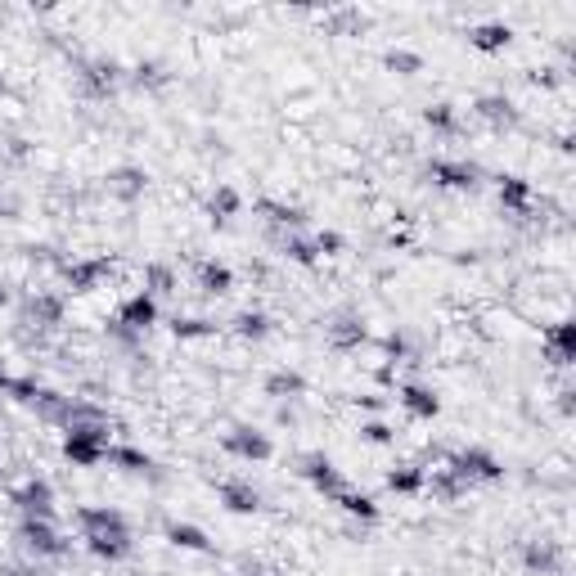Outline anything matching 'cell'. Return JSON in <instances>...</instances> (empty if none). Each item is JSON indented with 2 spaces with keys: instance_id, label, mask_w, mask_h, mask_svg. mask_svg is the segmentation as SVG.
<instances>
[{
  "instance_id": "8992f818",
  "label": "cell",
  "mask_w": 576,
  "mask_h": 576,
  "mask_svg": "<svg viewBox=\"0 0 576 576\" xmlns=\"http://www.w3.org/2000/svg\"><path fill=\"white\" fill-rule=\"evenodd\" d=\"M423 176L437 185V189H451V195H468V189L483 185V167H477L473 158H446V154L428 158V163H423Z\"/></svg>"
},
{
  "instance_id": "8fae6325",
  "label": "cell",
  "mask_w": 576,
  "mask_h": 576,
  "mask_svg": "<svg viewBox=\"0 0 576 576\" xmlns=\"http://www.w3.org/2000/svg\"><path fill=\"white\" fill-rule=\"evenodd\" d=\"M77 81L90 100H109V95H118V86L126 81V73H122L118 59H77Z\"/></svg>"
},
{
  "instance_id": "7402d4cb",
  "label": "cell",
  "mask_w": 576,
  "mask_h": 576,
  "mask_svg": "<svg viewBox=\"0 0 576 576\" xmlns=\"http://www.w3.org/2000/svg\"><path fill=\"white\" fill-rule=\"evenodd\" d=\"M163 536H167V545H171V550H185V554H212V550H217V545H212V536L203 532L199 522L167 518V522H163Z\"/></svg>"
},
{
  "instance_id": "603a6c76",
  "label": "cell",
  "mask_w": 576,
  "mask_h": 576,
  "mask_svg": "<svg viewBox=\"0 0 576 576\" xmlns=\"http://www.w3.org/2000/svg\"><path fill=\"white\" fill-rule=\"evenodd\" d=\"M541 347H545V356H550L558 369H567L572 356H576V324H572V320L545 324V329H541Z\"/></svg>"
},
{
  "instance_id": "f6af8a7d",
  "label": "cell",
  "mask_w": 576,
  "mask_h": 576,
  "mask_svg": "<svg viewBox=\"0 0 576 576\" xmlns=\"http://www.w3.org/2000/svg\"><path fill=\"white\" fill-rule=\"evenodd\" d=\"M14 302V288L10 284H0V307H10Z\"/></svg>"
},
{
  "instance_id": "d590c367",
  "label": "cell",
  "mask_w": 576,
  "mask_h": 576,
  "mask_svg": "<svg viewBox=\"0 0 576 576\" xmlns=\"http://www.w3.org/2000/svg\"><path fill=\"white\" fill-rule=\"evenodd\" d=\"M374 343H378V352L388 356L392 365H410V361H419L414 343L406 339V329H392V333H383V339H374Z\"/></svg>"
},
{
  "instance_id": "ffe728a7",
  "label": "cell",
  "mask_w": 576,
  "mask_h": 576,
  "mask_svg": "<svg viewBox=\"0 0 576 576\" xmlns=\"http://www.w3.org/2000/svg\"><path fill=\"white\" fill-rule=\"evenodd\" d=\"M397 401H401V410L414 419V423H432L442 414V397H437V388H428V383H419V378H406L401 388H397Z\"/></svg>"
},
{
  "instance_id": "d4e9b609",
  "label": "cell",
  "mask_w": 576,
  "mask_h": 576,
  "mask_svg": "<svg viewBox=\"0 0 576 576\" xmlns=\"http://www.w3.org/2000/svg\"><path fill=\"white\" fill-rule=\"evenodd\" d=\"M509 41H513V27L505 19H487V23H473L468 27V45H473L477 55H505Z\"/></svg>"
},
{
  "instance_id": "5b68a950",
  "label": "cell",
  "mask_w": 576,
  "mask_h": 576,
  "mask_svg": "<svg viewBox=\"0 0 576 576\" xmlns=\"http://www.w3.org/2000/svg\"><path fill=\"white\" fill-rule=\"evenodd\" d=\"M59 279L68 293H95L109 275H113V253H95V257H59Z\"/></svg>"
},
{
  "instance_id": "4dcf8cb0",
  "label": "cell",
  "mask_w": 576,
  "mask_h": 576,
  "mask_svg": "<svg viewBox=\"0 0 576 576\" xmlns=\"http://www.w3.org/2000/svg\"><path fill=\"white\" fill-rule=\"evenodd\" d=\"M171 339L176 343H203V339H217V320H208V315H171Z\"/></svg>"
},
{
  "instance_id": "ba28073f",
  "label": "cell",
  "mask_w": 576,
  "mask_h": 576,
  "mask_svg": "<svg viewBox=\"0 0 576 576\" xmlns=\"http://www.w3.org/2000/svg\"><path fill=\"white\" fill-rule=\"evenodd\" d=\"M19 315L27 329H59L68 315V293H59V288H32L19 307Z\"/></svg>"
},
{
  "instance_id": "ab89813d",
  "label": "cell",
  "mask_w": 576,
  "mask_h": 576,
  "mask_svg": "<svg viewBox=\"0 0 576 576\" xmlns=\"http://www.w3.org/2000/svg\"><path fill=\"white\" fill-rule=\"evenodd\" d=\"M324 27L333 36H356L365 27V14L361 10H333V14H324Z\"/></svg>"
},
{
  "instance_id": "7bdbcfd3",
  "label": "cell",
  "mask_w": 576,
  "mask_h": 576,
  "mask_svg": "<svg viewBox=\"0 0 576 576\" xmlns=\"http://www.w3.org/2000/svg\"><path fill=\"white\" fill-rule=\"evenodd\" d=\"M239 576H275L266 563H257V558H244V563H239Z\"/></svg>"
},
{
  "instance_id": "4fadbf2b",
  "label": "cell",
  "mask_w": 576,
  "mask_h": 576,
  "mask_svg": "<svg viewBox=\"0 0 576 576\" xmlns=\"http://www.w3.org/2000/svg\"><path fill=\"white\" fill-rule=\"evenodd\" d=\"M518 558H522L527 576H567V550L558 541H541V536L536 541H522Z\"/></svg>"
},
{
  "instance_id": "836d02e7",
  "label": "cell",
  "mask_w": 576,
  "mask_h": 576,
  "mask_svg": "<svg viewBox=\"0 0 576 576\" xmlns=\"http://www.w3.org/2000/svg\"><path fill=\"white\" fill-rule=\"evenodd\" d=\"M428 491L437 496V500H446V505H455V500H464L473 487H468L464 477H455V473L442 464V468H432V473H428Z\"/></svg>"
},
{
  "instance_id": "3957f363",
  "label": "cell",
  "mask_w": 576,
  "mask_h": 576,
  "mask_svg": "<svg viewBox=\"0 0 576 576\" xmlns=\"http://www.w3.org/2000/svg\"><path fill=\"white\" fill-rule=\"evenodd\" d=\"M14 541H19V550H23L32 563H41V558H64V554L73 550V541L59 532L55 518H19Z\"/></svg>"
},
{
  "instance_id": "2e32d148",
  "label": "cell",
  "mask_w": 576,
  "mask_h": 576,
  "mask_svg": "<svg viewBox=\"0 0 576 576\" xmlns=\"http://www.w3.org/2000/svg\"><path fill=\"white\" fill-rule=\"evenodd\" d=\"M253 212L270 225V234H298V230L311 225V217H307L302 203H284V199H270V195H262V199L253 203Z\"/></svg>"
},
{
  "instance_id": "d6a6232c",
  "label": "cell",
  "mask_w": 576,
  "mask_h": 576,
  "mask_svg": "<svg viewBox=\"0 0 576 576\" xmlns=\"http://www.w3.org/2000/svg\"><path fill=\"white\" fill-rule=\"evenodd\" d=\"M239 212H244V195H239L234 185H217L212 195H208V217L217 221V225H225V221H234Z\"/></svg>"
},
{
  "instance_id": "8d00e7d4",
  "label": "cell",
  "mask_w": 576,
  "mask_h": 576,
  "mask_svg": "<svg viewBox=\"0 0 576 576\" xmlns=\"http://www.w3.org/2000/svg\"><path fill=\"white\" fill-rule=\"evenodd\" d=\"M126 81H131V86H140V90H163V86L171 81V73H167L158 59H140V64L126 73Z\"/></svg>"
},
{
  "instance_id": "b9f144b4",
  "label": "cell",
  "mask_w": 576,
  "mask_h": 576,
  "mask_svg": "<svg viewBox=\"0 0 576 576\" xmlns=\"http://www.w3.org/2000/svg\"><path fill=\"white\" fill-rule=\"evenodd\" d=\"M311 239H315V253H320V257H339V253H347V239H343L339 230H315Z\"/></svg>"
},
{
  "instance_id": "9c48e42d",
  "label": "cell",
  "mask_w": 576,
  "mask_h": 576,
  "mask_svg": "<svg viewBox=\"0 0 576 576\" xmlns=\"http://www.w3.org/2000/svg\"><path fill=\"white\" fill-rule=\"evenodd\" d=\"M221 451H225L230 459H244V464H266V459L275 455V442L266 437L262 428H253V423H234L225 437H221Z\"/></svg>"
},
{
  "instance_id": "7a4b0ae2",
  "label": "cell",
  "mask_w": 576,
  "mask_h": 576,
  "mask_svg": "<svg viewBox=\"0 0 576 576\" xmlns=\"http://www.w3.org/2000/svg\"><path fill=\"white\" fill-rule=\"evenodd\" d=\"M113 419H81V423H68L64 428V459L77 464V468H100L109 464V446L118 442L113 437Z\"/></svg>"
},
{
  "instance_id": "44dd1931",
  "label": "cell",
  "mask_w": 576,
  "mask_h": 576,
  "mask_svg": "<svg viewBox=\"0 0 576 576\" xmlns=\"http://www.w3.org/2000/svg\"><path fill=\"white\" fill-rule=\"evenodd\" d=\"M104 189H109V199L118 203H140L144 199V189H149V171L135 167V163H122L104 176Z\"/></svg>"
},
{
  "instance_id": "4316f807",
  "label": "cell",
  "mask_w": 576,
  "mask_h": 576,
  "mask_svg": "<svg viewBox=\"0 0 576 576\" xmlns=\"http://www.w3.org/2000/svg\"><path fill=\"white\" fill-rule=\"evenodd\" d=\"M195 284L203 288L208 298H225L230 288H234V270H230L225 262H217V257H199V266H195Z\"/></svg>"
},
{
  "instance_id": "30bf717a",
  "label": "cell",
  "mask_w": 576,
  "mask_h": 576,
  "mask_svg": "<svg viewBox=\"0 0 576 576\" xmlns=\"http://www.w3.org/2000/svg\"><path fill=\"white\" fill-rule=\"evenodd\" d=\"M10 505L19 518H55V487L51 477H23L19 487H10Z\"/></svg>"
},
{
  "instance_id": "ee69618b",
  "label": "cell",
  "mask_w": 576,
  "mask_h": 576,
  "mask_svg": "<svg viewBox=\"0 0 576 576\" xmlns=\"http://www.w3.org/2000/svg\"><path fill=\"white\" fill-rule=\"evenodd\" d=\"M5 576H41L36 563H23V567H5Z\"/></svg>"
},
{
  "instance_id": "e0dca14e",
  "label": "cell",
  "mask_w": 576,
  "mask_h": 576,
  "mask_svg": "<svg viewBox=\"0 0 576 576\" xmlns=\"http://www.w3.org/2000/svg\"><path fill=\"white\" fill-rule=\"evenodd\" d=\"M496 199H500V208L509 212V217H532V208H536V185L527 180V176H518V171H500L496 176Z\"/></svg>"
},
{
  "instance_id": "52a82bcc",
  "label": "cell",
  "mask_w": 576,
  "mask_h": 576,
  "mask_svg": "<svg viewBox=\"0 0 576 576\" xmlns=\"http://www.w3.org/2000/svg\"><path fill=\"white\" fill-rule=\"evenodd\" d=\"M293 473L302 477V483L315 491V496H339L343 487H347V477H343V468L339 464H333L324 451H302L298 459H293Z\"/></svg>"
},
{
  "instance_id": "f1b7e54d",
  "label": "cell",
  "mask_w": 576,
  "mask_h": 576,
  "mask_svg": "<svg viewBox=\"0 0 576 576\" xmlns=\"http://www.w3.org/2000/svg\"><path fill=\"white\" fill-rule=\"evenodd\" d=\"M383 487H388L392 496H423L428 491V468L419 464H397L383 473Z\"/></svg>"
},
{
  "instance_id": "7c38bea8",
  "label": "cell",
  "mask_w": 576,
  "mask_h": 576,
  "mask_svg": "<svg viewBox=\"0 0 576 576\" xmlns=\"http://www.w3.org/2000/svg\"><path fill=\"white\" fill-rule=\"evenodd\" d=\"M473 118L483 122L487 131H496V135H505V131H518V126H522V109L509 100V95H500V90H491V95H477V100H473Z\"/></svg>"
},
{
  "instance_id": "9a60e30c",
  "label": "cell",
  "mask_w": 576,
  "mask_h": 576,
  "mask_svg": "<svg viewBox=\"0 0 576 576\" xmlns=\"http://www.w3.org/2000/svg\"><path fill=\"white\" fill-rule=\"evenodd\" d=\"M109 464L118 468V473H126V477H144V483H163V464L149 455V451H144V446H131V442H113L109 446Z\"/></svg>"
},
{
  "instance_id": "bcb514c9",
  "label": "cell",
  "mask_w": 576,
  "mask_h": 576,
  "mask_svg": "<svg viewBox=\"0 0 576 576\" xmlns=\"http://www.w3.org/2000/svg\"><path fill=\"white\" fill-rule=\"evenodd\" d=\"M0 477H5V473H0Z\"/></svg>"
},
{
  "instance_id": "74e56055",
  "label": "cell",
  "mask_w": 576,
  "mask_h": 576,
  "mask_svg": "<svg viewBox=\"0 0 576 576\" xmlns=\"http://www.w3.org/2000/svg\"><path fill=\"white\" fill-rule=\"evenodd\" d=\"M383 68H392L401 77H419L423 73V55L406 51V45H388V51H383Z\"/></svg>"
},
{
  "instance_id": "e575fe53",
  "label": "cell",
  "mask_w": 576,
  "mask_h": 576,
  "mask_svg": "<svg viewBox=\"0 0 576 576\" xmlns=\"http://www.w3.org/2000/svg\"><path fill=\"white\" fill-rule=\"evenodd\" d=\"M423 126H428L432 135H446V140H451V135H459L464 122H459V109H455V104H428V109H423Z\"/></svg>"
},
{
  "instance_id": "83f0119b",
  "label": "cell",
  "mask_w": 576,
  "mask_h": 576,
  "mask_svg": "<svg viewBox=\"0 0 576 576\" xmlns=\"http://www.w3.org/2000/svg\"><path fill=\"white\" fill-rule=\"evenodd\" d=\"M333 505H339L347 518H356L361 527H374L378 518H383V509H378V500L374 496H365V491H356V487H343L339 496H329Z\"/></svg>"
},
{
  "instance_id": "6da1fadb",
  "label": "cell",
  "mask_w": 576,
  "mask_h": 576,
  "mask_svg": "<svg viewBox=\"0 0 576 576\" xmlns=\"http://www.w3.org/2000/svg\"><path fill=\"white\" fill-rule=\"evenodd\" d=\"M73 522H77L81 545H86L95 558H104V563L131 558L135 532H131V522H126L122 509H113V505H77V509H73Z\"/></svg>"
},
{
  "instance_id": "484cf974",
  "label": "cell",
  "mask_w": 576,
  "mask_h": 576,
  "mask_svg": "<svg viewBox=\"0 0 576 576\" xmlns=\"http://www.w3.org/2000/svg\"><path fill=\"white\" fill-rule=\"evenodd\" d=\"M230 333H234L239 343H266L270 333H275V320H270L266 311L248 307V311H234V320H230Z\"/></svg>"
},
{
  "instance_id": "d6986e66",
  "label": "cell",
  "mask_w": 576,
  "mask_h": 576,
  "mask_svg": "<svg viewBox=\"0 0 576 576\" xmlns=\"http://www.w3.org/2000/svg\"><path fill=\"white\" fill-rule=\"evenodd\" d=\"M217 500H221L230 513H239V518H253V513H262V505H266L262 487H253L248 477H221V483H217Z\"/></svg>"
},
{
  "instance_id": "ac0fdd59",
  "label": "cell",
  "mask_w": 576,
  "mask_h": 576,
  "mask_svg": "<svg viewBox=\"0 0 576 576\" xmlns=\"http://www.w3.org/2000/svg\"><path fill=\"white\" fill-rule=\"evenodd\" d=\"M113 320H118V324H126V329H135V333H149L154 324H163V302H158V298H149L144 288H135L131 298H122V302H118Z\"/></svg>"
},
{
  "instance_id": "60d3db41",
  "label": "cell",
  "mask_w": 576,
  "mask_h": 576,
  "mask_svg": "<svg viewBox=\"0 0 576 576\" xmlns=\"http://www.w3.org/2000/svg\"><path fill=\"white\" fill-rule=\"evenodd\" d=\"M361 442H369V446H392V442H397V432H392V423L369 419V423H361Z\"/></svg>"
},
{
  "instance_id": "5bb4252c",
  "label": "cell",
  "mask_w": 576,
  "mask_h": 576,
  "mask_svg": "<svg viewBox=\"0 0 576 576\" xmlns=\"http://www.w3.org/2000/svg\"><path fill=\"white\" fill-rule=\"evenodd\" d=\"M324 343H329L333 352H361V347L374 343V333H369L365 315H356V311H339V315H333V320L324 324Z\"/></svg>"
},
{
  "instance_id": "f35d334b",
  "label": "cell",
  "mask_w": 576,
  "mask_h": 576,
  "mask_svg": "<svg viewBox=\"0 0 576 576\" xmlns=\"http://www.w3.org/2000/svg\"><path fill=\"white\" fill-rule=\"evenodd\" d=\"M104 339H109L113 347H122L126 356H140V347H144V333H135V329H126V324H118V320L104 324Z\"/></svg>"
},
{
  "instance_id": "277c9868",
  "label": "cell",
  "mask_w": 576,
  "mask_h": 576,
  "mask_svg": "<svg viewBox=\"0 0 576 576\" xmlns=\"http://www.w3.org/2000/svg\"><path fill=\"white\" fill-rule=\"evenodd\" d=\"M446 468L455 477H464L468 487H496V483H505V464L487 446H459V451H451Z\"/></svg>"
},
{
  "instance_id": "cb8c5ba5",
  "label": "cell",
  "mask_w": 576,
  "mask_h": 576,
  "mask_svg": "<svg viewBox=\"0 0 576 576\" xmlns=\"http://www.w3.org/2000/svg\"><path fill=\"white\" fill-rule=\"evenodd\" d=\"M262 392L270 397V401H288V406H293V401H302L307 397V374L302 369H288V365H279V369H270L266 374V383H262Z\"/></svg>"
},
{
  "instance_id": "f546056e",
  "label": "cell",
  "mask_w": 576,
  "mask_h": 576,
  "mask_svg": "<svg viewBox=\"0 0 576 576\" xmlns=\"http://www.w3.org/2000/svg\"><path fill=\"white\" fill-rule=\"evenodd\" d=\"M270 244L293 262V266H315L320 262V253H315V239L307 234V230H298V234H270Z\"/></svg>"
},
{
  "instance_id": "1f68e13d",
  "label": "cell",
  "mask_w": 576,
  "mask_h": 576,
  "mask_svg": "<svg viewBox=\"0 0 576 576\" xmlns=\"http://www.w3.org/2000/svg\"><path fill=\"white\" fill-rule=\"evenodd\" d=\"M140 279H144V293L158 298V302L171 298V293H176V284H180V275H176L167 262H144V275H140Z\"/></svg>"
}]
</instances>
